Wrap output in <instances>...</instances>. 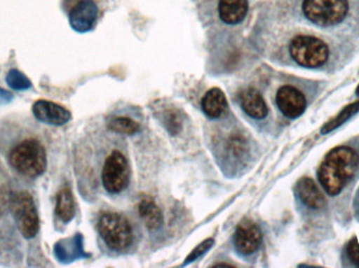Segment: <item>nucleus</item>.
Here are the masks:
<instances>
[{"instance_id":"nucleus-1","label":"nucleus","mask_w":359,"mask_h":268,"mask_svg":"<svg viewBox=\"0 0 359 268\" xmlns=\"http://www.w3.org/2000/svg\"><path fill=\"white\" fill-rule=\"evenodd\" d=\"M359 176V146H337L318 170V181L330 197H339Z\"/></svg>"},{"instance_id":"nucleus-2","label":"nucleus","mask_w":359,"mask_h":268,"mask_svg":"<svg viewBox=\"0 0 359 268\" xmlns=\"http://www.w3.org/2000/svg\"><path fill=\"white\" fill-rule=\"evenodd\" d=\"M198 16L224 27L242 24L249 13L253 0H192Z\"/></svg>"},{"instance_id":"nucleus-3","label":"nucleus","mask_w":359,"mask_h":268,"mask_svg":"<svg viewBox=\"0 0 359 268\" xmlns=\"http://www.w3.org/2000/svg\"><path fill=\"white\" fill-rule=\"evenodd\" d=\"M289 55L297 65L306 69H320L330 60L331 48L328 42L318 36L301 34L289 43Z\"/></svg>"},{"instance_id":"nucleus-4","label":"nucleus","mask_w":359,"mask_h":268,"mask_svg":"<svg viewBox=\"0 0 359 268\" xmlns=\"http://www.w3.org/2000/svg\"><path fill=\"white\" fill-rule=\"evenodd\" d=\"M349 10V0H303L301 4L304 18L323 29L341 24Z\"/></svg>"},{"instance_id":"nucleus-5","label":"nucleus","mask_w":359,"mask_h":268,"mask_svg":"<svg viewBox=\"0 0 359 268\" xmlns=\"http://www.w3.org/2000/svg\"><path fill=\"white\" fill-rule=\"evenodd\" d=\"M10 162L13 168L25 176H40L46 169V149L37 139H25L13 148Z\"/></svg>"},{"instance_id":"nucleus-6","label":"nucleus","mask_w":359,"mask_h":268,"mask_svg":"<svg viewBox=\"0 0 359 268\" xmlns=\"http://www.w3.org/2000/svg\"><path fill=\"white\" fill-rule=\"evenodd\" d=\"M99 233L107 246L118 252L126 250L134 239L130 221L117 213H107L100 217Z\"/></svg>"},{"instance_id":"nucleus-7","label":"nucleus","mask_w":359,"mask_h":268,"mask_svg":"<svg viewBox=\"0 0 359 268\" xmlns=\"http://www.w3.org/2000/svg\"><path fill=\"white\" fill-rule=\"evenodd\" d=\"M130 166L126 156L114 151L105 160L102 169V183L109 193H121L130 183Z\"/></svg>"},{"instance_id":"nucleus-8","label":"nucleus","mask_w":359,"mask_h":268,"mask_svg":"<svg viewBox=\"0 0 359 268\" xmlns=\"http://www.w3.org/2000/svg\"><path fill=\"white\" fill-rule=\"evenodd\" d=\"M12 210L19 231L23 237L33 238L39 230V218L33 197L27 192H20L12 200Z\"/></svg>"},{"instance_id":"nucleus-9","label":"nucleus","mask_w":359,"mask_h":268,"mask_svg":"<svg viewBox=\"0 0 359 268\" xmlns=\"http://www.w3.org/2000/svg\"><path fill=\"white\" fill-rule=\"evenodd\" d=\"M276 104L285 117L294 120L305 113L308 100L299 88L293 85H284L278 90Z\"/></svg>"},{"instance_id":"nucleus-10","label":"nucleus","mask_w":359,"mask_h":268,"mask_svg":"<svg viewBox=\"0 0 359 268\" xmlns=\"http://www.w3.org/2000/svg\"><path fill=\"white\" fill-rule=\"evenodd\" d=\"M99 16L98 4L94 0H77L69 12L72 29L78 33L92 31Z\"/></svg>"},{"instance_id":"nucleus-11","label":"nucleus","mask_w":359,"mask_h":268,"mask_svg":"<svg viewBox=\"0 0 359 268\" xmlns=\"http://www.w3.org/2000/svg\"><path fill=\"white\" fill-rule=\"evenodd\" d=\"M262 244V232L252 221H243L236 227L234 244L236 251L242 255H251L259 250Z\"/></svg>"},{"instance_id":"nucleus-12","label":"nucleus","mask_w":359,"mask_h":268,"mask_svg":"<svg viewBox=\"0 0 359 268\" xmlns=\"http://www.w3.org/2000/svg\"><path fill=\"white\" fill-rule=\"evenodd\" d=\"M33 113L38 121L55 126L65 125L72 117L65 107L46 100L37 101L34 104Z\"/></svg>"},{"instance_id":"nucleus-13","label":"nucleus","mask_w":359,"mask_h":268,"mask_svg":"<svg viewBox=\"0 0 359 268\" xmlns=\"http://www.w3.org/2000/svg\"><path fill=\"white\" fill-rule=\"evenodd\" d=\"M295 191L299 202L309 210H323L326 206V199L313 179L304 177L297 183Z\"/></svg>"},{"instance_id":"nucleus-14","label":"nucleus","mask_w":359,"mask_h":268,"mask_svg":"<svg viewBox=\"0 0 359 268\" xmlns=\"http://www.w3.org/2000/svg\"><path fill=\"white\" fill-rule=\"evenodd\" d=\"M241 106L253 119H265L268 115V106L263 96L253 88L244 90L241 94Z\"/></svg>"},{"instance_id":"nucleus-15","label":"nucleus","mask_w":359,"mask_h":268,"mask_svg":"<svg viewBox=\"0 0 359 268\" xmlns=\"http://www.w3.org/2000/svg\"><path fill=\"white\" fill-rule=\"evenodd\" d=\"M227 107V99L219 88H212L203 97V111L210 119H219L225 115Z\"/></svg>"},{"instance_id":"nucleus-16","label":"nucleus","mask_w":359,"mask_h":268,"mask_svg":"<svg viewBox=\"0 0 359 268\" xmlns=\"http://www.w3.org/2000/svg\"><path fill=\"white\" fill-rule=\"evenodd\" d=\"M138 212L145 227L149 231H157L163 225V214L153 198L144 197L140 200Z\"/></svg>"},{"instance_id":"nucleus-17","label":"nucleus","mask_w":359,"mask_h":268,"mask_svg":"<svg viewBox=\"0 0 359 268\" xmlns=\"http://www.w3.org/2000/svg\"><path fill=\"white\" fill-rule=\"evenodd\" d=\"M56 214L63 223H69L75 215L73 194L69 188H63L57 198Z\"/></svg>"},{"instance_id":"nucleus-18","label":"nucleus","mask_w":359,"mask_h":268,"mask_svg":"<svg viewBox=\"0 0 359 268\" xmlns=\"http://www.w3.org/2000/svg\"><path fill=\"white\" fill-rule=\"evenodd\" d=\"M359 111V101H356L353 104L348 105L347 107L343 109L341 113L335 117L334 119L331 120L330 122L326 124L322 128V134H327L329 132L339 128V126L343 125L344 123L351 119L353 115H355Z\"/></svg>"},{"instance_id":"nucleus-19","label":"nucleus","mask_w":359,"mask_h":268,"mask_svg":"<svg viewBox=\"0 0 359 268\" xmlns=\"http://www.w3.org/2000/svg\"><path fill=\"white\" fill-rule=\"evenodd\" d=\"M109 128L117 134H135L140 130V125L126 117H114L109 121Z\"/></svg>"},{"instance_id":"nucleus-20","label":"nucleus","mask_w":359,"mask_h":268,"mask_svg":"<svg viewBox=\"0 0 359 268\" xmlns=\"http://www.w3.org/2000/svg\"><path fill=\"white\" fill-rule=\"evenodd\" d=\"M343 265L359 268V236L352 238L344 248Z\"/></svg>"},{"instance_id":"nucleus-21","label":"nucleus","mask_w":359,"mask_h":268,"mask_svg":"<svg viewBox=\"0 0 359 268\" xmlns=\"http://www.w3.org/2000/svg\"><path fill=\"white\" fill-rule=\"evenodd\" d=\"M6 82L13 90H25L32 86L31 81L16 69L8 71V76H6Z\"/></svg>"},{"instance_id":"nucleus-22","label":"nucleus","mask_w":359,"mask_h":268,"mask_svg":"<svg viewBox=\"0 0 359 268\" xmlns=\"http://www.w3.org/2000/svg\"><path fill=\"white\" fill-rule=\"evenodd\" d=\"M212 239H208L206 240V241L202 242V244H201L200 246H198V248H196V250H194V252L191 253V255H190V256L188 257L187 262L188 261L196 260V259L198 258V257H200L201 255L204 254V253L206 252L207 250H209V248H211V246H212Z\"/></svg>"},{"instance_id":"nucleus-23","label":"nucleus","mask_w":359,"mask_h":268,"mask_svg":"<svg viewBox=\"0 0 359 268\" xmlns=\"http://www.w3.org/2000/svg\"><path fill=\"white\" fill-rule=\"evenodd\" d=\"M354 211H355L356 217L359 220V189L358 193H356L355 199H354Z\"/></svg>"},{"instance_id":"nucleus-24","label":"nucleus","mask_w":359,"mask_h":268,"mask_svg":"<svg viewBox=\"0 0 359 268\" xmlns=\"http://www.w3.org/2000/svg\"><path fill=\"white\" fill-rule=\"evenodd\" d=\"M356 94H358V96H359V85H358V90H356Z\"/></svg>"}]
</instances>
